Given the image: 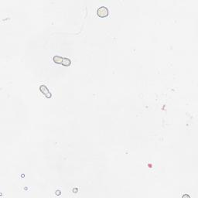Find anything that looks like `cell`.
<instances>
[{
	"mask_svg": "<svg viewBox=\"0 0 198 198\" xmlns=\"http://www.w3.org/2000/svg\"><path fill=\"white\" fill-rule=\"evenodd\" d=\"M53 60L55 64H62V61H63V57H60V56H57V55H56V56H54L53 57Z\"/></svg>",
	"mask_w": 198,
	"mask_h": 198,
	"instance_id": "cell-3",
	"label": "cell"
},
{
	"mask_svg": "<svg viewBox=\"0 0 198 198\" xmlns=\"http://www.w3.org/2000/svg\"><path fill=\"white\" fill-rule=\"evenodd\" d=\"M56 194H57V196H59V195H60V190H57V191L56 192Z\"/></svg>",
	"mask_w": 198,
	"mask_h": 198,
	"instance_id": "cell-5",
	"label": "cell"
},
{
	"mask_svg": "<svg viewBox=\"0 0 198 198\" xmlns=\"http://www.w3.org/2000/svg\"><path fill=\"white\" fill-rule=\"evenodd\" d=\"M71 64V60L67 57H63V61H62V65L64 67H69Z\"/></svg>",
	"mask_w": 198,
	"mask_h": 198,
	"instance_id": "cell-4",
	"label": "cell"
},
{
	"mask_svg": "<svg viewBox=\"0 0 198 198\" xmlns=\"http://www.w3.org/2000/svg\"><path fill=\"white\" fill-rule=\"evenodd\" d=\"M40 91H41V93H43V94H44L46 98H50L52 97V94H51L50 91H49L48 87H47L44 84H42V85L40 86Z\"/></svg>",
	"mask_w": 198,
	"mask_h": 198,
	"instance_id": "cell-2",
	"label": "cell"
},
{
	"mask_svg": "<svg viewBox=\"0 0 198 198\" xmlns=\"http://www.w3.org/2000/svg\"><path fill=\"white\" fill-rule=\"evenodd\" d=\"M109 11L106 6H100L97 9V15L101 18H105L108 16Z\"/></svg>",
	"mask_w": 198,
	"mask_h": 198,
	"instance_id": "cell-1",
	"label": "cell"
}]
</instances>
